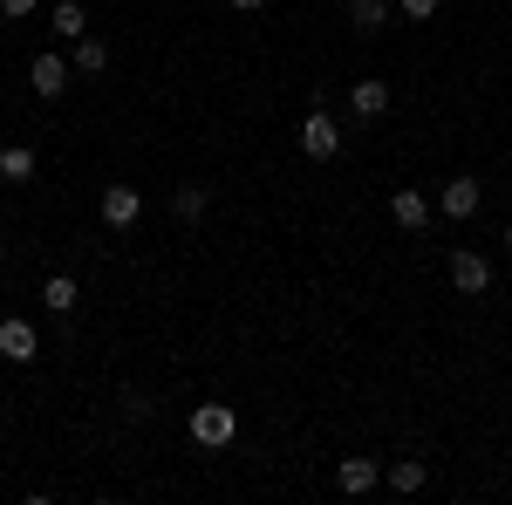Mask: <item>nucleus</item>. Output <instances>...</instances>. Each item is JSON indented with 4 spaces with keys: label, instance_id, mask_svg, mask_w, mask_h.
<instances>
[{
    "label": "nucleus",
    "instance_id": "1",
    "mask_svg": "<svg viewBox=\"0 0 512 505\" xmlns=\"http://www.w3.org/2000/svg\"><path fill=\"white\" fill-rule=\"evenodd\" d=\"M192 437L205 444V451H226V444L239 437V410L233 403H198L192 410Z\"/></svg>",
    "mask_w": 512,
    "mask_h": 505
},
{
    "label": "nucleus",
    "instance_id": "2",
    "mask_svg": "<svg viewBox=\"0 0 512 505\" xmlns=\"http://www.w3.org/2000/svg\"><path fill=\"white\" fill-rule=\"evenodd\" d=\"M335 151H342V123L328 117V110H308V117H301V157L328 164Z\"/></svg>",
    "mask_w": 512,
    "mask_h": 505
},
{
    "label": "nucleus",
    "instance_id": "3",
    "mask_svg": "<svg viewBox=\"0 0 512 505\" xmlns=\"http://www.w3.org/2000/svg\"><path fill=\"white\" fill-rule=\"evenodd\" d=\"M69 76H76V69H69V55H55V48H41L35 62H28V89H35V96H48V103L69 89Z\"/></svg>",
    "mask_w": 512,
    "mask_h": 505
},
{
    "label": "nucleus",
    "instance_id": "4",
    "mask_svg": "<svg viewBox=\"0 0 512 505\" xmlns=\"http://www.w3.org/2000/svg\"><path fill=\"white\" fill-rule=\"evenodd\" d=\"M137 219H144V192L137 185H103V226L110 233H130Z\"/></svg>",
    "mask_w": 512,
    "mask_h": 505
},
{
    "label": "nucleus",
    "instance_id": "5",
    "mask_svg": "<svg viewBox=\"0 0 512 505\" xmlns=\"http://www.w3.org/2000/svg\"><path fill=\"white\" fill-rule=\"evenodd\" d=\"M444 273H451V287H458V294H485V287H492V260H485V253H472V246H458Z\"/></svg>",
    "mask_w": 512,
    "mask_h": 505
},
{
    "label": "nucleus",
    "instance_id": "6",
    "mask_svg": "<svg viewBox=\"0 0 512 505\" xmlns=\"http://www.w3.org/2000/svg\"><path fill=\"white\" fill-rule=\"evenodd\" d=\"M390 103H396V96H390V82H383V76H362V82H349V110H355L362 123L390 117Z\"/></svg>",
    "mask_w": 512,
    "mask_h": 505
},
{
    "label": "nucleus",
    "instance_id": "7",
    "mask_svg": "<svg viewBox=\"0 0 512 505\" xmlns=\"http://www.w3.org/2000/svg\"><path fill=\"white\" fill-rule=\"evenodd\" d=\"M478 178H451V185H437V212H444V219H458V226H465V219H478Z\"/></svg>",
    "mask_w": 512,
    "mask_h": 505
},
{
    "label": "nucleus",
    "instance_id": "8",
    "mask_svg": "<svg viewBox=\"0 0 512 505\" xmlns=\"http://www.w3.org/2000/svg\"><path fill=\"white\" fill-rule=\"evenodd\" d=\"M431 212H437V198H424L417 185H403V192L390 198V219L403 226V233H424V226H431Z\"/></svg>",
    "mask_w": 512,
    "mask_h": 505
},
{
    "label": "nucleus",
    "instance_id": "9",
    "mask_svg": "<svg viewBox=\"0 0 512 505\" xmlns=\"http://www.w3.org/2000/svg\"><path fill=\"white\" fill-rule=\"evenodd\" d=\"M335 485H342L349 499L376 492V485H383V458H342V465H335Z\"/></svg>",
    "mask_w": 512,
    "mask_h": 505
},
{
    "label": "nucleus",
    "instance_id": "10",
    "mask_svg": "<svg viewBox=\"0 0 512 505\" xmlns=\"http://www.w3.org/2000/svg\"><path fill=\"white\" fill-rule=\"evenodd\" d=\"M0 355H7V362H35V355H41V335L21 321V314L0 321Z\"/></svg>",
    "mask_w": 512,
    "mask_h": 505
},
{
    "label": "nucleus",
    "instance_id": "11",
    "mask_svg": "<svg viewBox=\"0 0 512 505\" xmlns=\"http://www.w3.org/2000/svg\"><path fill=\"white\" fill-rule=\"evenodd\" d=\"M383 485H390L396 499H410V492L431 485V465H424V458H390V465H383Z\"/></svg>",
    "mask_w": 512,
    "mask_h": 505
},
{
    "label": "nucleus",
    "instance_id": "12",
    "mask_svg": "<svg viewBox=\"0 0 512 505\" xmlns=\"http://www.w3.org/2000/svg\"><path fill=\"white\" fill-rule=\"evenodd\" d=\"M48 28H55V41H82V35H89L82 0H55V7H48Z\"/></svg>",
    "mask_w": 512,
    "mask_h": 505
},
{
    "label": "nucleus",
    "instance_id": "13",
    "mask_svg": "<svg viewBox=\"0 0 512 505\" xmlns=\"http://www.w3.org/2000/svg\"><path fill=\"white\" fill-rule=\"evenodd\" d=\"M76 301H82V287L69 273H48V280H41V308L48 314H76Z\"/></svg>",
    "mask_w": 512,
    "mask_h": 505
},
{
    "label": "nucleus",
    "instance_id": "14",
    "mask_svg": "<svg viewBox=\"0 0 512 505\" xmlns=\"http://www.w3.org/2000/svg\"><path fill=\"white\" fill-rule=\"evenodd\" d=\"M349 28H355V35H383V28H390V0H355Z\"/></svg>",
    "mask_w": 512,
    "mask_h": 505
},
{
    "label": "nucleus",
    "instance_id": "15",
    "mask_svg": "<svg viewBox=\"0 0 512 505\" xmlns=\"http://www.w3.org/2000/svg\"><path fill=\"white\" fill-rule=\"evenodd\" d=\"M205 205H212L205 185H178V192H171V219H185V226H192V219H205Z\"/></svg>",
    "mask_w": 512,
    "mask_h": 505
},
{
    "label": "nucleus",
    "instance_id": "16",
    "mask_svg": "<svg viewBox=\"0 0 512 505\" xmlns=\"http://www.w3.org/2000/svg\"><path fill=\"white\" fill-rule=\"evenodd\" d=\"M69 69H76V76H103V69H110V48L82 35V41H76V62H69Z\"/></svg>",
    "mask_w": 512,
    "mask_h": 505
},
{
    "label": "nucleus",
    "instance_id": "17",
    "mask_svg": "<svg viewBox=\"0 0 512 505\" xmlns=\"http://www.w3.org/2000/svg\"><path fill=\"white\" fill-rule=\"evenodd\" d=\"M0 178L28 185V178H35V151H28V144H7V157H0Z\"/></svg>",
    "mask_w": 512,
    "mask_h": 505
},
{
    "label": "nucleus",
    "instance_id": "18",
    "mask_svg": "<svg viewBox=\"0 0 512 505\" xmlns=\"http://www.w3.org/2000/svg\"><path fill=\"white\" fill-rule=\"evenodd\" d=\"M396 7H403V21H431L444 0H396Z\"/></svg>",
    "mask_w": 512,
    "mask_h": 505
},
{
    "label": "nucleus",
    "instance_id": "19",
    "mask_svg": "<svg viewBox=\"0 0 512 505\" xmlns=\"http://www.w3.org/2000/svg\"><path fill=\"white\" fill-rule=\"evenodd\" d=\"M35 7H41V0H0V14H7V21H28Z\"/></svg>",
    "mask_w": 512,
    "mask_h": 505
},
{
    "label": "nucleus",
    "instance_id": "20",
    "mask_svg": "<svg viewBox=\"0 0 512 505\" xmlns=\"http://www.w3.org/2000/svg\"><path fill=\"white\" fill-rule=\"evenodd\" d=\"M226 7H233V14H260L267 0H226Z\"/></svg>",
    "mask_w": 512,
    "mask_h": 505
},
{
    "label": "nucleus",
    "instance_id": "21",
    "mask_svg": "<svg viewBox=\"0 0 512 505\" xmlns=\"http://www.w3.org/2000/svg\"><path fill=\"white\" fill-rule=\"evenodd\" d=\"M506 253H512V226H506Z\"/></svg>",
    "mask_w": 512,
    "mask_h": 505
},
{
    "label": "nucleus",
    "instance_id": "22",
    "mask_svg": "<svg viewBox=\"0 0 512 505\" xmlns=\"http://www.w3.org/2000/svg\"><path fill=\"white\" fill-rule=\"evenodd\" d=\"M0 157H7V144H0Z\"/></svg>",
    "mask_w": 512,
    "mask_h": 505
}]
</instances>
